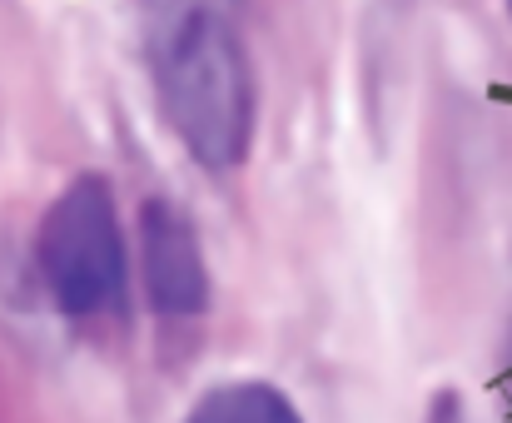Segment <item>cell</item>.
I'll list each match as a JSON object with an SVG mask.
<instances>
[{"label": "cell", "mask_w": 512, "mask_h": 423, "mask_svg": "<svg viewBox=\"0 0 512 423\" xmlns=\"http://www.w3.org/2000/svg\"><path fill=\"white\" fill-rule=\"evenodd\" d=\"M140 274L160 319H199L209 309V264L174 200H145L140 210Z\"/></svg>", "instance_id": "cell-3"}, {"label": "cell", "mask_w": 512, "mask_h": 423, "mask_svg": "<svg viewBox=\"0 0 512 423\" xmlns=\"http://www.w3.org/2000/svg\"><path fill=\"white\" fill-rule=\"evenodd\" d=\"M155 25V90L170 130L209 170H234L254 140V70L209 0H165Z\"/></svg>", "instance_id": "cell-1"}, {"label": "cell", "mask_w": 512, "mask_h": 423, "mask_svg": "<svg viewBox=\"0 0 512 423\" xmlns=\"http://www.w3.org/2000/svg\"><path fill=\"white\" fill-rule=\"evenodd\" d=\"M184 423H304V419L294 414V404L279 389L239 379V384H224V389L204 394Z\"/></svg>", "instance_id": "cell-4"}, {"label": "cell", "mask_w": 512, "mask_h": 423, "mask_svg": "<svg viewBox=\"0 0 512 423\" xmlns=\"http://www.w3.org/2000/svg\"><path fill=\"white\" fill-rule=\"evenodd\" d=\"M35 264L45 279V294L65 319L95 324L120 314L125 284H130V254L115 195L105 175H80L65 185V195L45 210Z\"/></svg>", "instance_id": "cell-2"}]
</instances>
